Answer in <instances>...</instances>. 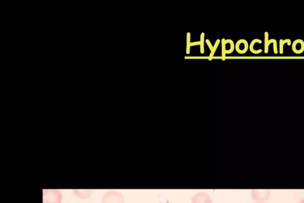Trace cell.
I'll list each match as a JSON object with an SVG mask.
<instances>
[{
    "mask_svg": "<svg viewBox=\"0 0 304 203\" xmlns=\"http://www.w3.org/2000/svg\"><path fill=\"white\" fill-rule=\"evenodd\" d=\"M286 43L289 46L291 45V41L289 39H286L285 40H283V39H280V54H283V47L284 45Z\"/></svg>",
    "mask_w": 304,
    "mask_h": 203,
    "instance_id": "obj_10",
    "label": "cell"
},
{
    "mask_svg": "<svg viewBox=\"0 0 304 203\" xmlns=\"http://www.w3.org/2000/svg\"><path fill=\"white\" fill-rule=\"evenodd\" d=\"M251 194L255 201L263 203L270 198V191L269 189H253Z\"/></svg>",
    "mask_w": 304,
    "mask_h": 203,
    "instance_id": "obj_3",
    "label": "cell"
},
{
    "mask_svg": "<svg viewBox=\"0 0 304 203\" xmlns=\"http://www.w3.org/2000/svg\"><path fill=\"white\" fill-rule=\"evenodd\" d=\"M103 203H124V198L120 192L110 191L105 193L102 199Z\"/></svg>",
    "mask_w": 304,
    "mask_h": 203,
    "instance_id": "obj_2",
    "label": "cell"
},
{
    "mask_svg": "<svg viewBox=\"0 0 304 203\" xmlns=\"http://www.w3.org/2000/svg\"><path fill=\"white\" fill-rule=\"evenodd\" d=\"M225 41H226V39H222V59L223 61H225L226 59V44H225Z\"/></svg>",
    "mask_w": 304,
    "mask_h": 203,
    "instance_id": "obj_11",
    "label": "cell"
},
{
    "mask_svg": "<svg viewBox=\"0 0 304 203\" xmlns=\"http://www.w3.org/2000/svg\"><path fill=\"white\" fill-rule=\"evenodd\" d=\"M299 203H304V199H302V200L300 201Z\"/></svg>",
    "mask_w": 304,
    "mask_h": 203,
    "instance_id": "obj_18",
    "label": "cell"
},
{
    "mask_svg": "<svg viewBox=\"0 0 304 203\" xmlns=\"http://www.w3.org/2000/svg\"><path fill=\"white\" fill-rule=\"evenodd\" d=\"M200 45V42H192V43H191L190 46H195V45Z\"/></svg>",
    "mask_w": 304,
    "mask_h": 203,
    "instance_id": "obj_17",
    "label": "cell"
},
{
    "mask_svg": "<svg viewBox=\"0 0 304 203\" xmlns=\"http://www.w3.org/2000/svg\"><path fill=\"white\" fill-rule=\"evenodd\" d=\"M256 43L261 44V43H262V41L260 40V39H254L253 41H252V42H251L250 47H249L250 50L251 52H252V53H253L254 54H260V53H261V52H262V50H254V46Z\"/></svg>",
    "mask_w": 304,
    "mask_h": 203,
    "instance_id": "obj_9",
    "label": "cell"
},
{
    "mask_svg": "<svg viewBox=\"0 0 304 203\" xmlns=\"http://www.w3.org/2000/svg\"><path fill=\"white\" fill-rule=\"evenodd\" d=\"M226 44H230V48L229 50H227L226 54H231L235 50V45L234 42L231 40V39H227L226 40Z\"/></svg>",
    "mask_w": 304,
    "mask_h": 203,
    "instance_id": "obj_13",
    "label": "cell"
},
{
    "mask_svg": "<svg viewBox=\"0 0 304 203\" xmlns=\"http://www.w3.org/2000/svg\"><path fill=\"white\" fill-rule=\"evenodd\" d=\"M206 42H207V45H208L209 49H210L211 51L212 52V51H213L214 47L213 45H212L211 41H209V39H207V40L206 41Z\"/></svg>",
    "mask_w": 304,
    "mask_h": 203,
    "instance_id": "obj_16",
    "label": "cell"
},
{
    "mask_svg": "<svg viewBox=\"0 0 304 203\" xmlns=\"http://www.w3.org/2000/svg\"><path fill=\"white\" fill-rule=\"evenodd\" d=\"M63 199L61 192L58 189H44L43 203H61Z\"/></svg>",
    "mask_w": 304,
    "mask_h": 203,
    "instance_id": "obj_1",
    "label": "cell"
},
{
    "mask_svg": "<svg viewBox=\"0 0 304 203\" xmlns=\"http://www.w3.org/2000/svg\"><path fill=\"white\" fill-rule=\"evenodd\" d=\"M248 48H249V46H248L247 41L245 39H240V40L238 41L235 46V50H236L238 53L240 54L246 53Z\"/></svg>",
    "mask_w": 304,
    "mask_h": 203,
    "instance_id": "obj_6",
    "label": "cell"
},
{
    "mask_svg": "<svg viewBox=\"0 0 304 203\" xmlns=\"http://www.w3.org/2000/svg\"><path fill=\"white\" fill-rule=\"evenodd\" d=\"M74 192L78 197L82 198H86L89 197L91 195V191L89 189L87 190H79V189H74Z\"/></svg>",
    "mask_w": 304,
    "mask_h": 203,
    "instance_id": "obj_8",
    "label": "cell"
},
{
    "mask_svg": "<svg viewBox=\"0 0 304 203\" xmlns=\"http://www.w3.org/2000/svg\"><path fill=\"white\" fill-rule=\"evenodd\" d=\"M205 33H202L200 35V53H205L204 42H205Z\"/></svg>",
    "mask_w": 304,
    "mask_h": 203,
    "instance_id": "obj_15",
    "label": "cell"
},
{
    "mask_svg": "<svg viewBox=\"0 0 304 203\" xmlns=\"http://www.w3.org/2000/svg\"><path fill=\"white\" fill-rule=\"evenodd\" d=\"M190 39H191V34L190 33H187V49H186V53L187 54H189L190 53Z\"/></svg>",
    "mask_w": 304,
    "mask_h": 203,
    "instance_id": "obj_14",
    "label": "cell"
},
{
    "mask_svg": "<svg viewBox=\"0 0 304 203\" xmlns=\"http://www.w3.org/2000/svg\"><path fill=\"white\" fill-rule=\"evenodd\" d=\"M292 51L294 53L299 54L304 51V42L302 39H296L293 42Z\"/></svg>",
    "mask_w": 304,
    "mask_h": 203,
    "instance_id": "obj_7",
    "label": "cell"
},
{
    "mask_svg": "<svg viewBox=\"0 0 304 203\" xmlns=\"http://www.w3.org/2000/svg\"><path fill=\"white\" fill-rule=\"evenodd\" d=\"M271 43L273 44L274 53L277 54L278 53L277 41L276 39H272L269 40V33L266 32L264 33V52H265V54H267L268 52H269V47Z\"/></svg>",
    "mask_w": 304,
    "mask_h": 203,
    "instance_id": "obj_4",
    "label": "cell"
},
{
    "mask_svg": "<svg viewBox=\"0 0 304 203\" xmlns=\"http://www.w3.org/2000/svg\"><path fill=\"white\" fill-rule=\"evenodd\" d=\"M221 42V40L220 39H218L217 41H216L215 45L214 46L213 51L211 52L210 55H209V60L212 61V58H213L214 55L215 54L216 51H217V48L218 47L219 45H220Z\"/></svg>",
    "mask_w": 304,
    "mask_h": 203,
    "instance_id": "obj_12",
    "label": "cell"
},
{
    "mask_svg": "<svg viewBox=\"0 0 304 203\" xmlns=\"http://www.w3.org/2000/svg\"><path fill=\"white\" fill-rule=\"evenodd\" d=\"M192 203H212V200L207 193L198 192L192 198Z\"/></svg>",
    "mask_w": 304,
    "mask_h": 203,
    "instance_id": "obj_5",
    "label": "cell"
}]
</instances>
